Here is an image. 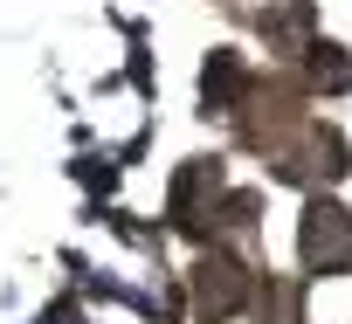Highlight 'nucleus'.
<instances>
[{"mask_svg":"<svg viewBox=\"0 0 352 324\" xmlns=\"http://www.w3.org/2000/svg\"><path fill=\"white\" fill-rule=\"evenodd\" d=\"M297 269L304 276H338L352 269V207L338 200H311L297 221Z\"/></svg>","mask_w":352,"mask_h":324,"instance_id":"f257e3e1","label":"nucleus"},{"mask_svg":"<svg viewBox=\"0 0 352 324\" xmlns=\"http://www.w3.org/2000/svg\"><path fill=\"white\" fill-rule=\"evenodd\" d=\"M221 166L214 159H187V173L173 180V207H166V221L180 228V235H208V228H221Z\"/></svg>","mask_w":352,"mask_h":324,"instance_id":"f03ea898","label":"nucleus"},{"mask_svg":"<svg viewBox=\"0 0 352 324\" xmlns=\"http://www.w3.org/2000/svg\"><path fill=\"white\" fill-rule=\"evenodd\" d=\"M290 187H331L338 173H352V145L331 131V124H311L297 145H290V159L276 166Z\"/></svg>","mask_w":352,"mask_h":324,"instance_id":"7ed1b4c3","label":"nucleus"},{"mask_svg":"<svg viewBox=\"0 0 352 324\" xmlns=\"http://www.w3.org/2000/svg\"><path fill=\"white\" fill-rule=\"evenodd\" d=\"M187 303H194L201 324L235 317V310L249 303V276H242V262H235V255H208V262L187 276Z\"/></svg>","mask_w":352,"mask_h":324,"instance_id":"20e7f679","label":"nucleus"},{"mask_svg":"<svg viewBox=\"0 0 352 324\" xmlns=\"http://www.w3.org/2000/svg\"><path fill=\"white\" fill-rule=\"evenodd\" d=\"M235 97H242V56H235V49H214V56H208V76H201V111L221 117Z\"/></svg>","mask_w":352,"mask_h":324,"instance_id":"39448f33","label":"nucleus"},{"mask_svg":"<svg viewBox=\"0 0 352 324\" xmlns=\"http://www.w3.org/2000/svg\"><path fill=\"white\" fill-rule=\"evenodd\" d=\"M304 76H311V90L345 97V90H352V56H345L338 42H311V49H304Z\"/></svg>","mask_w":352,"mask_h":324,"instance_id":"423d86ee","label":"nucleus"},{"mask_svg":"<svg viewBox=\"0 0 352 324\" xmlns=\"http://www.w3.org/2000/svg\"><path fill=\"white\" fill-rule=\"evenodd\" d=\"M297 283H263V324H297Z\"/></svg>","mask_w":352,"mask_h":324,"instance_id":"0eeeda50","label":"nucleus"}]
</instances>
